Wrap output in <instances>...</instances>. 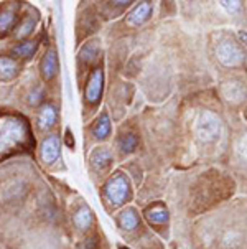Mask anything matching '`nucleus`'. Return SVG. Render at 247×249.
Segmentation results:
<instances>
[{"mask_svg": "<svg viewBox=\"0 0 247 249\" xmlns=\"http://www.w3.org/2000/svg\"><path fill=\"white\" fill-rule=\"evenodd\" d=\"M104 89V71L100 68H96L93 73L89 74V79L86 83V89H84V96L86 101L91 104H96L100 99V94H102Z\"/></svg>", "mask_w": 247, "mask_h": 249, "instance_id": "nucleus-4", "label": "nucleus"}, {"mask_svg": "<svg viewBox=\"0 0 247 249\" xmlns=\"http://www.w3.org/2000/svg\"><path fill=\"white\" fill-rule=\"evenodd\" d=\"M216 54L219 58V61L226 66H239L246 58L244 50L237 43H234L232 40L221 41L216 48Z\"/></svg>", "mask_w": 247, "mask_h": 249, "instance_id": "nucleus-3", "label": "nucleus"}, {"mask_svg": "<svg viewBox=\"0 0 247 249\" xmlns=\"http://www.w3.org/2000/svg\"><path fill=\"white\" fill-rule=\"evenodd\" d=\"M98 41H91V43H87L84 48L81 50V53H79V58H81V61H91L94 60V56L98 54Z\"/></svg>", "mask_w": 247, "mask_h": 249, "instance_id": "nucleus-19", "label": "nucleus"}, {"mask_svg": "<svg viewBox=\"0 0 247 249\" xmlns=\"http://www.w3.org/2000/svg\"><path fill=\"white\" fill-rule=\"evenodd\" d=\"M16 25V12L15 8H2L0 10V33L10 32Z\"/></svg>", "mask_w": 247, "mask_h": 249, "instance_id": "nucleus-13", "label": "nucleus"}, {"mask_svg": "<svg viewBox=\"0 0 247 249\" xmlns=\"http://www.w3.org/2000/svg\"><path fill=\"white\" fill-rule=\"evenodd\" d=\"M36 50H38V43H36V41L28 40V41H22V43L16 45L14 48V54L18 58H30L35 54Z\"/></svg>", "mask_w": 247, "mask_h": 249, "instance_id": "nucleus-17", "label": "nucleus"}, {"mask_svg": "<svg viewBox=\"0 0 247 249\" xmlns=\"http://www.w3.org/2000/svg\"><path fill=\"white\" fill-rule=\"evenodd\" d=\"M91 223H93V213H91V210L87 208V206H81V208L74 213V225L81 231H84L91 226Z\"/></svg>", "mask_w": 247, "mask_h": 249, "instance_id": "nucleus-15", "label": "nucleus"}, {"mask_svg": "<svg viewBox=\"0 0 247 249\" xmlns=\"http://www.w3.org/2000/svg\"><path fill=\"white\" fill-rule=\"evenodd\" d=\"M36 22H38V18H35L33 15H25L22 18V22L16 25L15 28V36L18 38V40H23V38L30 36L33 28H35Z\"/></svg>", "mask_w": 247, "mask_h": 249, "instance_id": "nucleus-12", "label": "nucleus"}, {"mask_svg": "<svg viewBox=\"0 0 247 249\" xmlns=\"http://www.w3.org/2000/svg\"><path fill=\"white\" fill-rule=\"evenodd\" d=\"M104 195L112 205L120 206L131 198V185L122 174H117L104 187Z\"/></svg>", "mask_w": 247, "mask_h": 249, "instance_id": "nucleus-2", "label": "nucleus"}, {"mask_svg": "<svg viewBox=\"0 0 247 249\" xmlns=\"http://www.w3.org/2000/svg\"><path fill=\"white\" fill-rule=\"evenodd\" d=\"M221 3H223V7L228 12H231V14H234V12H237V10H241V2H221Z\"/></svg>", "mask_w": 247, "mask_h": 249, "instance_id": "nucleus-21", "label": "nucleus"}, {"mask_svg": "<svg viewBox=\"0 0 247 249\" xmlns=\"http://www.w3.org/2000/svg\"><path fill=\"white\" fill-rule=\"evenodd\" d=\"M150 15H152V3L140 2L139 5H137L131 14H129L127 22L131 25H133V27H137V25H142V23L147 22V20L150 18Z\"/></svg>", "mask_w": 247, "mask_h": 249, "instance_id": "nucleus-7", "label": "nucleus"}, {"mask_svg": "<svg viewBox=\"0 0 247 249\" xmlns=\"http://www.w3.org/2000/svg\"><path fill=\"white\" fill-rule=\"evenodd\" d=\"M20 73V65L15 58L0 56V81H10Z\"/></svg>", "mask_w": 247, "mask_h": 249, "instance_id": "nucleus-8", "label": "nucleus"}, {"mask_svg": "<svg viewBox=\"0 0 247 249\" xmlns=\"http://www.w3.org/2000/svg\"><path fill=\"white\" fill-rule=\"evenodd\" d=\"M58 68H60V65H58L56 52H54V50H49V52L45 53L43 60H41V63H40V73H41V76H43L45 81L53 79L58 73Z\"/></svg>", "mask_w": 247, "mask_h": 249, "instance_id": "nucleus-6", "label": "nucleus"}, {"mask_svg": "<svg viewBox=\"0 0 247 249\" xmlns=\"http://www.w3.org/2000/svg\"><path fill=\"white\" fill-rule=\"evenodd\" d=\"M96 246H98V241H96V239H84L76 249H96Z\"/></svg>", "mask_w": 247, "mask_h": 249, "instance_id": "nucleus-22", "label": "nucleus"}, {"mask_svg": "<svg viewBox=\"0 0 247 249\" xmlns=\"http://www.w3.org/2000/svg\"><path fill=\"white\" fill-rule=\"evenodd\" d=\"M221 132H223V122L214 112L204 111L199 114V117L196 119V136L201 142H216Z\"/></svg>", "mask_w": 247, "mask_h": 249, "instance_id": "nucleus-1", "label": "nucleus"}, {"mask_svg": "<svg viewBox=\"0 0 247 249\" xmlns=\"http://www.w3.org/2000/svg\"><path fill=\"white\" fill-rule=\"evenodd\" d=\"M137 143H139V139H137L135 134H124V136L120 137V141H119L120 149H122V152H125V154H127V152L135 150Z\"/></svg>", "mask_w": 247, "mask_h": 249, "instance_id": "nucleus-18", "label": "nucleus"}, {"mask_svg": "<svg viewBox=\"0 0 247 249\" xmlns=\"http://www.w3.org/2000/svg\"><path fill=\"white\" fill-rule=\"evenodd\" d=\"M119 225L122 230H127V231H132L139 226V214H137L135 210L129 208V210H124L119 216Z\"/></svg>", "mask_w": 247, "mask_h": 249, "instance_id": "nucleus-14", "label": "nucleus"}, {"mask_svg": "<svg viewBox=\"0 0 247 249\" xmlns=\"http://www.w3.org/2000/svg\"><path fill=\"white\" fill-rule=\"evenodd\" d=\"M91 165H93L96 170H104V168L109 167V163L112 162V154L107 147H99L96 149L93 154H91Z\"/></svg>", "mask_w": 247, "mask_h": 249, "instance_id": "nucleus-9", "label": "nucleus"}, {"mask_svg": "<svg viewBox=\"0 0 247 249\" xmlns=\"http://www.w3.org/2000/svg\"><path fill=\"white\" fill-rule=\"evenodd\" d=\"M93 132L96 139H106L109 134H111V119H109V116L106 112H104L98 119V122H96Z\"/></svg>", "mask_w": 247, "mask_h": 249, "instance_id": "nucleus-16", "label": "nucleus"}, {"mask_svg": "<svg viewBox=\"0 0 247 249\" xmlns=\"http://www.w3.org/2000/svg\"><path fill=\"white\" fill-rule=\"evenodd\" d=\"M41 159L43 162L47 163H53L56 162L58 157H60V152H61V141L58 136H49L43 141L41 143Z\"/></svg>", "mask_w": 247, "mask_h": 249, "instance_id": "nucleus-5", "label": "nucleus"}, {"mask_svg": "<svg viewBox=\"0 0 247 249\" xmlns=\"http://www.w3.org/2000/svg\"><path fill=\"white\" fill-rule=\"evenodd\" d=\"M120 249H125V248H120Z\"/></svg>", "mask_w": 247, "mask_h": 249, "instance_id": "nucleus-25", "label": "nucleus"}, {"mask_svg": "<svg viewBox=\"0 0 247 249\" xmlns=\"http://www.w3.org/2000/svg\"><path fill=\"white\" fill-rule=\"evenodd\" d=\"M66 142H68L69 147H73V141H71V132H69V130H66Z\"/></svg>", "mask_w": 247, "mask_h": 249, "instance_id": "nucleus-24", "label": "nucleus"}, {"mask_svg": "<svg viewBox=\"0 0 247 249\" xmlns=\"http://www.w3.org/2000/svg\"><path fill=\"white\" fill-rule=\"evenodd\" d=\"M56 117H58V112H56V109H54V106H51V104H45V106H41L38 111V125L41 129L47 130L54 125Z\"/></svg>", "mask_w": 247, "mask_h": 249, "instance_id": "nucleus-10", "label": "nucleus"}, {"mask_svg": "<svg viewBox=\"0 0 247 249\" xmlns=\"http://www.w3.org/2000/svg\"><path fill=\"white\" fill-rule=\"evenodd\" d=\"M237 152H239L241 157L247 162V134H246V136H242V137H241L239 143H237Z\"/></svg>", "mask_w": 247, "mask_h": 249, "instance_id": "nucleus-20", "label": "nucleus"}, {"mask_svg": "<svg viewBox=\"0 0 247 249\" xmlns=\"http://www.w3.org/2000/svg\"><path fill=\"white\" fill-rule=\"evenodd\" d=\"M145 218L148 219L152 225H163V223L168 221L170 214H168V210L165 208L163 205H153L150 208L145 210Z\"/></svg>", "mask_w": 247, "mask_h": 249, "instance_id": "nucleus-11", "label": "nucleus"}, {"mask_svg": "<svg viewBox=\"0 0 247 249\" xmlns=\"http://www.w3.org/2000/svg\"><path fill=\"white\" fill-rule=\"evenodd\" d=\"M239 38H241L242 43H246V45H247V32H241V33H239Z\"/></svg>", "mask_w": 247, "mask_h": 249, "instance_id": "nucleus-23", "label": "nucleus"}]
</instances>
